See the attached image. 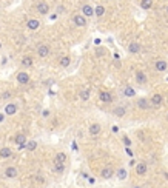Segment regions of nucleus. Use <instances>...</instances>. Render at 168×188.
<instances>
[{
	"label": "nucleus",
	"instance_id": "ddd939ff",
	"mask_svg": "<svg viewBox=\"0 0 168 188\" xmlns=\"http://www.w3.org/2000/svg\"><path fill=\"white\" fill-rule=\"evenodd\" d=\"M26 26H28V29L34 31V29H37L39 26H40V22H39L37 19H29L28 22H26Z\"/></svg>",
	"mask_w": 168,
	"mask_h": 188
},
{
	"label": "nucleus",
	"instance_id": "2f4dec72",
	"mask_svg": "<svg viewBox=\"0 0 168 188\" xmlns=\"http://www.w3.org/2000/svg\"><path fill=\"white\" fill-rule=\"evenodd\" d=\"M122 140H123V144H125L126 146H130V145H131V140H130V137H126V136H123V139H122Z\"/></svg>",
	"mask_w": 168,
	"mask_h": 188
},
{
	"label": "nucleus",
	"instance_id": "393cba45",
	"mask_svg": "<svg viewBox=\"0 0 168 188\" xmlns=\"http://www.w3.org/2000/svg\"><path fill=\"white\" fill-rule=\"evenodd\" d=\"M94 14H96L97 17H102L103 14H105V8L102 5H99V6H96V9H94Z\"/></svg>",
	"mask_w": 168,
	"mask_h": 188
},
{
	"label": "nucleus",
	"instance_id": "4be33fe9",
	"mask_svg": "<svg viewBox=\"0 0 168 188\" xmlns=\"http://www.w3.org/2000/svg\"><path fill=\"white\" fill-rule=\"evenodd\" d=\"M126 176H128V173H126L125 168H119V170H117V177H119V180H125Z\"/></svg>",
	"mask_w": 168,
	"mask_h": 188
},
{
	"label": "nucleus",
	"instance_id": "473e14b6",
	"mask_svg": "<svg viewBox=\"0 0 168 188\" xmlns=\"http://www.w3.org/2000/svg\"><path fill=\"white\" fill-rule=\"evenodd\" d=\"M9 97H11V93L9 91H5L3 96H2V99H9Z\"/></svg>",
	"mask_w": 168,
	"mask_h": 188
},
{
	"label": "nucleus",
	"instance_id": "f704fd0d",
	"mask_svg": "<svg viewBox=\"0 0 168 188\" xmlns=\"http://www.w3.org/2000/svg\"><path fill=\"white\" fill-rule=\"evenodd\" d=\"M0 50H2V42H0Z\"/></svg>",
	"mask_w": 168,
	"mask_h": 188
},
{
	"label": "nucleus",
	"instance_id": "f3484780",
	"mask_svg": "<svg viewBox=\"0 0 168 188\" xmlns=\"http://www.w3.org/2000/svg\"><path fill=\"white\" fill-rule=\"evenodd\" d=\"M82 12H83L85 17H91L94 14V9H93V6H90V5H83L82 6Z\"/></svg>",
	"mask_w": 168,
	"mask_h": 188
},
{
	"label": "nucleus",
	"instance_id": "7ed1b4c3",
	"mask_svg": "<svg viewBox=\"0 0 168 188\" xmlns=\"http://www.w3.org/2000/svg\"><path fill=\"white\" fill-rule=\"evenodd\" d=\"M150 102H151V105H153V106H160V105H162V102H164L162 94H157V93H156V94H153Z\"/></svg>",
	"mask_w": 168,
	"mask_h": 188
},
{
	"label": "nucleus",
	"instance_id": "b1692460",
	"mask_svg": "<svg viewBox=\"0 0 168 188\" xmlns=\"http://www.w3.org/2000/svg\"><path fill=\"white\" fill-rule=\"evenodd\" d=\"M123 94L126 97H134V94H136V91H134L131 86H125V90H123Z\"/></svg>",
	"mask_w": 168,
	"mask_h": 188
},
{
	"label": "nucleus",
	"instance_id": "0eeeda50",
	"mask_svg": "<svg viewBox=\"0 0 168 188\" xmlns=\"http://www.w3.org/2000/svg\"><path fill=\"white\" fill-rule=\"evenodd\" d=\"M17 82H19V83H22V85H26V83H28V82H29L28 72H26V71L19 72V74H17Z\"/></svg>",
	"mask_w": 168,
	"mask_h": 188
},
{
	"label": "nucleus",
	"instance_id": "e433bc0d",
	"mask_svg": "<svg viewBox=\"0 0 168 188\" xmlns=\"http://www.w3.org/2000/svg\"><path fill=\"white\" fill-rule=\"evenodd\" d=\"M167 12H168V6H167Z\"/></svg>",
	"mask_w": 168,
	"mask_h": 188
},
{
	"label": "nucleus",
	"instance_id": "20e7f679",
	"mask_svg": "<svg viewBox=\"0 0 168 188\" xmlns=\"http://www.w3.org/2000/svg\"><path fill=\"white\" fill-rule=\"evenodd\" d=\"M113 176H114V170L111 166H105V168L100 171V177L102 179H111Z\"/></svg>",
	"mask_w": 168,
	"mask_h": 188
},
{
	"label": "nucleus",
	"instance_id": "f8f14e48",
	"mask_svg": "<svg viewBox=\"0 0 168 188\" xmlns=\"http://www.w3.org/2000/svg\"><path fill=\"white\" fill-rule=\"evenodd\" d=\"M5 113L8 114V116H14V114L17 113V105L16 103H8L5 106Z\"/></svg>",
	"mask_w": 168,
	"mask_h": 188
},
{
	"label": "nucleus",
	"instance_id": "cd10ccee",
	"mask_svg": "<svg viewBox=\"0 0 168 188\" xmlns=\"http://www.w3.org/2000/svg\"><path fill=\"white\" fill-rule=\"evenodd\" d=\"M114 114H116L117 117H122V116H125V106H117V108L114 110Z\"/></svg>",
	"mask_w": 168,
	"mask_h": 188
},
{
	"label": "nucleus",
	"instance_id": "aec40b11",
	"mask_svg": "<svg viewBox=\"0 0 168 188\" xmlns=\"http://www.w3.org/2000/svg\"><path fill=\"white\" fill-rule=\"evenodd\" d=\"M65 160H66V154H65V153H57V154H56V159H54V162H59V164H65Z\"/></svg>",
	"mask_w": 168,
	"mask_h": 188
},
{
	"label": "nucleus",
	"instance_id": "2eb2a0df",
	"mask_svg": "<svg viewBox=\"0 0 168 188\" xmlns=\"http://www.w3.org/2000/svg\"><path fill=\"white\" fill-rule=\"evenodd\" d=\"M37 11L40 12V14H48V11H50V6H48V3L40 2V3L37 5Z\"/></svg>",
	"mask_w": 168,
	"mask_h": 188
},
{
	"label": "nucleus",
	"instance_id": "f03ea898",
	"mask_svg": "<svg viewBox=\"0 0 168 188\" xmlns=\"http://www.w3.org/2000/svg\"><path fill=\"white\" fill-rule=\"evenodd\" d=\"M73 22H74L76 26H80V28H82V26L86 25V17L85 16H80V14H76L74 17H73Z\"/></svg>",
	"mask_w": 168,
	"mask_h": 188
},
{
	"label": "nucleus",
	"instance_id": "a211bd4d",
	"mask_svg": "<svg viewBox=\"0 0 168 188\" xmlns=\"http://www.w3.org/2000/svg\"><path fill=\"white\" fill-rule=\"evenodd\" d=\"M52 171L57 173V174H62L65 171V164H59V162H54V166H52Z\"/></svg>",
	"mask_w": 168,
	"mask_h": 188
},
{
	"label": "nucleus",
	"instance_id": "4468645a",
	"mask_svg": "<svg viewBox=\"0 0 168 188\" xmlns=\"http://www.w3.org/2000/svg\"><path fill=\"white\" fill-rule=\"evenodd\" d=\"M128 51L131 52V54H137V52H140V45L137 42H131L128 45Z\"/></svg>",
	"mask_w": 168,
	"mask_h": 188
},
{
	"label": "nucleus",
	"instance_id": "9b49d317",
	"mask_svg": "<svg viewBox=\"0 0 168 188\" xmlns=\"http://www.w3.org/2000/svg\"><path fill=\"white\" fill-rule=\"evenodd\" d=\"M99 99L102 100V102H105V103H110L111 100H113V96H111L108 91H100L99 93Z\"/></svg>",
	"mask_w": 168,
	"mask_h": 188
},
{
	"label": "nucleus",
	"instance_id": "423d86ee",
	"mask_svg": "<svg viewBox=\"0 0 168 188\" xmlns=\"http://www.w3.org/2000/svg\"><path fill=\"white\" fill-rule=\"evenodd\" d=\"M100 131H102V125L100 123H93L88 128V133L91 134V136H97V134H100Z\"/></svg>",
	"mask_w": 168,
	"mask_h": 188
},
{
	"label": "nucleus",
	"instance_id": "9d476101",
	"mask_svg": "<svg viewBox=\"0 0 168 188\" xmlns=\"http://www.w3.org/2000/svg\"><path fill=\"white\" fill-rule=\"evenodd\" d=\"M37 54H39V57H48V54H50V48H48L46 45H39Z\"/></svg>",
	"mask_w": 168,
	"mask_h": 188
},
{
	"label": "nucleus",
	"instance_id": "72a5a7b5",
	"mask_svg": "<svg viewBox=\"0 0 168 188\" xmlns=\"http://www.w3.org/2000/svg\"><path fill=\"white\" fill-rule=\"evenodd\" d=\"M5 120V114H0V122H3Z\"/></svg>",
	"mask_w": 168,
	"mask_h": 188
},
{
	"label": "nucleus",
	"instance_id": "4c0bfd02",
	"mask_svg": "<svg viewBox=\"0 0 168 188\" xmlns=\"http://www.w3.org/2000/svg\"><path fill=\"white\" fill-rule=\"evenodd\" d=\"M167 119H168V114H167Z\"/></svg>",
	"mask_w": 168,
	"mask_h": 188
},
{
	"label": "nucleus",
	"instance_id": "f257e3e1",
	"mask_svg": "<svg viewBox=\"0 0 168 188\" xmlns=\"http://www.w3.org/2000/svg\"><path fill=\"white\" fill-rule=\"evenodd\" d=\"M136 105H137V108H140V110H148L151 106V102L148 99H145V97H140V99H137Z\"/></svg>",
	"mask_w": 168,
	"mask_h": 188
},
{
	"label": "nucleus",
	"instance_id": "1a4fd4ad",
	"mask_svg": "<svg viewBox=\"0 0 168 188\" xmlns=\"http://www.w3.org/2000/svg\"><path fill=\"white\" fill-rule=\"evenodd\" d=\"M17 168L16 166H6V170H5V176L6 177H9V179H14L17 177Z\"/></svg>",
	"mask_w": 168,
	"mask_h": 188
},
{
	"label": "nucleus",
	"instance_id": "dca6fc26",
	"mask_svg": "<svg viewBox=\"0 0 168 188\" xmlns=\"http://www.w3.org/2000/svg\"><path fill=\"white\" fill-rule=\"evenodd\" d=\"M14 142H16L17 145H20V146H25V145H26V136H25V134H22V133L17 134L16 139H14Z\"/></svg>",
	"mask_w": 168,
	"mask_h": 188
},
{
	"label": "nucleus",
	"instance_id": "c756f323",
	"mask_svg": "<svg viewBox=\"0 0 168 188\" xmlns=\"http://www.w3.org/2000/svg\"><path fill=\"white\" fill-rule=\"evenodd\" d=\"M80 99H82V100H88L90 99V90H83L82 93H80Z\"/></svg>",
	"mask_w": 168,
	"mask_h": 188
},
{
	"label": "nucleus",
	"instance_id": "c9c22d12",
	"mask_svg": "<svg viewBox=\"0 0 168 188\" xmlns=\"http://www.w3.org/2000/svg\"><path fill=\"white\" fill-rule=\"evenodd\" d=\"M134 188H142V187H134Z\"/></svg>",
	"mask_w": 168,
	"mask_h": 188
},
{
	"label": "nucleus",
	"instance_id": "5701e85b",
	"mask_svg": "<svg viewBox=\"0 0 168 188\" xmlns=\"http://www.w3.org/2000/svg\"><path fill=\"white\" fill-rule=\"evenodd\" d=\"M153 6V0H142L140 2V8H144V9H150Z\"/></svg>",
	"mask_w": 168,
	"mask_h": 188
},
{
	"label": "nucleus",
	"instance_id": "39448f33",
	"mask_svg": "<svg viewBox=\"0 0 168 188\" xmlns=\"http://www.w3.org/2000/svg\"><path fill=\"white\" fill-rule=\"evenodd\" d=\"M146 170H148V165H146L145 162H139L136 165V174L137 176H144V174H146Z\"/></svg>",
	"mask_w": 168,
	"mask_h": 188
},
{
	"label": "nucleus",
	"instance_id": "6ab92c4d",
	"mask_svg": "<svg viewBox=\"0 0 168 188\" xmlns=\"http://www.w3.org/2000/svg\"><path fill=\"white\" fill-rule=\"evenodd\" d=\"M11 156H12V151L9 148H2V150H0V157H2V159H8Z\"/></svg>",
	"mask_w": 168,
	"mask_h": 188
},
{
	"label": "nucleus",
	"instance_id": "7c9ffc66",
	"mask_svg": "<svg viewBox=\"0 0 168 188\" xmlns=\"http://www.w3.org/2000/svg\"><path fill=\"white\" fill-rule=\"evenodd\" d=\"M105 52H106V51L102 50V48H97V50H96V54H97V56H105Z\"/></svg>",
	"mask_w": 168,
	"mask_h": 188
},
{
	"label": "nucleus",
	"instance_id": "bb28decb",
	"mask_svg": "<svg viewBox=\"0 0 168 188\" xmlns=\"http://www.w3.org/2000/svg\"><path fill=\"white\" fill-rule=\"evenodd\" d=\"M70 63H71V59H70L68 56H63L62 59H60V65H62L63 68H66V66H70Z\"/></svg>",
	"mask_w": 168,
	"mask_h": 188
},
{
	"label": "nucleus",
	"instance_id": "6e6552de",
	"mask_svg": "<svg viewBox=\"0 0 168 188\" xmlns=\"http://www.w3.org/2000/svg\"><path fill=\"white\" fill-rule=\"evenodd\" d=\"M167 68H168V63L165 62V60H157V62L154 63V70H156V71H159V72H164V71H167Z\"/></svg>",
	"mask_w": 168,
	"mask_h": 188
},
{
	"label": "nucleus",
	"instance_id": "a878e982",
	"mask_svg": "<svg viewBox=\"0 0 168 188\" xmlns=\"http://www.w3.org/2000/svg\"><path fill=\"white\" fill-rule=\"evenodd\" d=\"M26 150H29V151H34L37 148V142L36 140H29V142H26Z\"/></svg>",
	"mask_w": 168,
	"mask_h": 188
},
{
	"label": "nucleus",
	"instance_id": "412c9836",
	"mask_svg": "<svg viewBox=\"0 0 168 188\" xmlns=\"http://www.w3.org/2000/svg\"><path fill=\"white\" fill-rule=\"evenodd\" d=\"M136 80H137L139 83H145V82H146V76L144 74L142 71H137V72H136Z\"/></svg>",
	"mask_w": 168,
	"mask_h": 188
},
{
	"label": "nucleus",
	"instance_id": "c85d7f7f",
	"mask_svg": "<svg viewBox=\"0 0 168 188\" xmlns=\"http://www.w3.org/2000/svg\"><path fill=\"white\" fill-rule=\"evenodd\" d=\"M22 65L28 68V66H31V65H32V59H31L29 56H25V57L22 59Z\"/></svg>",
	"mask_w": 168,
	"mask_h": 188
}]
</instances>
